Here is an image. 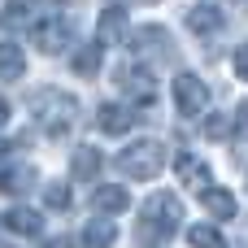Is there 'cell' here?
I'll list each match as a JSON object with an SVG mask.
<instances>
[{"instance_id":"21","label":"cell","mask_w":248,"mask_h":248,"mask_svg":"<svg viewBox=\"0 0 248 248\" xmlns=\"http://www.w3.org/2000/svg\"><path fill=\"white\" fill-rule=\"evenodd\" d=\"M26 17H31V4H22V0H9V4L0 9V26H4V31H17Z\"/></svg>"},{"instance_id":"5","label":"cell","mask_w":248,"mask_h":248,"mask_svg":"<svg viewBox=\"0 0 248 248\" xmlns=\"http://www.w3.org/2000/svg\"><path fill=\"white\" fill-rule=\"evenodd\" d=\"M222 22H227V13H222V4H218V0H196V4L187 9V31H192V35H201V39L218 35V31H222Z\"/></svg>"},{"instance_id":"15","label":"cell","mask_w":248,"mask_h":248,"mask_svg":"<svg viewBox=\"0 0 248 248\" xmlns=\"http://www.w3.org/2000/svg\"><path fill=\"white\" fill-rule=\"evenodd\" d=\"M135 48L140 52H161V57H170L174 48H170V35H166V26H144V31H135Z\"/></svg>"},{"instance_id":"25","label":"cell","mask_w":248,"mask_h":248,"mask_svg":"<svg viewBox=\"0 0 248 248\" xmlns=\"http://www.w3.org/2000/svg\"><path fill=\"white\" fill-rule=\"evenodd\" d=\"M248 135V105H240L235 109V140H244Z\"/></svg>"},{"instance_id":"28","label":"cell","mask_w":248,"mask_h":248,"mask_svg":"<svg viewBox=\"0 0 248 248\" xmlns=\"http://www.w3.org/2000/svg\"><path fill=\"white\" fill-rule=\"evenodd\" d=\"M4 153H9V144H4V140H0V161H4Z\"/></svg>"},{"instance_id":"19","label":"cell","mask_w":248,"mask_h":248,"mask_svg":"<svg viewBox=\"0 0 248 248\" xmlns=\"http://www.w3.org/2000/svg\"><path fill=\"white\" fill-rule=\"evenodd\" d=\"M0 74L4 78H22L26 74V57L17 44H0Z\"/></svg>"},{"instance_id":"2","label":"cell","mask_w":248,"mask_h":248,"mask_svg":"<svg viewBox=\"0 0 248 248\" xmlns=\"http://www.w3.org/2000/svg\"><path fill=\"white\" fill-rule=\"evenodd\" d=\"M31 109L39 113V122L48 126V135H65V131L74 126V118H78V100L65 96V92H57V87L31 92Z\"/></svg>"},{"instance_id":"9","label":"cell","mask_w":248,"mask_h":248,"mask_svg":"<svg viewBox=\"0 0 248 248\" xmlns=\"http://www.w3.org/2000/svg\"><path fill=\"white\" fill-rule=\"evenodd\" d=\"M96 126H100L105 135H126V131L135 126V113H131L126 105H113V100H109V105L96 109Z\"/></svg>"},{"instance_id":"4","label":"cell","mask_w":248,"mask_h":248,"mask_svg":"<svg viewBox=\"0 0 248 248\" xmlns=\"http://www.w3.org/2000/svg\"><path fill=\"white\" fill-rule=\"evenodd\" d=\"M174 105H179V113H187V118L205 113V105H209V87H205V78L192 74V70H183V74L174 78Z\"/></svg>"},{"instance_id":"17","label":"cell","mask_w":248,"mask_h":248,"mask_svg":"<svg viewBox=\"0 0 248 248\" xmlns=\"http://www.w3.org/2000/svg\"><path fill=\"white\" fill-rule=\"evenodd\" d=\"M174 170H179V179L183 183H209V166L201 161V157H174Z\"/></svg>"},{"instance_id":"3","label":"cell","mask_w":248,"mask_h":248,"mask_svg":"<svg viewBox=\"0 0 248 248\" xmlns=\"http://www.w3.org/2000/svg\"><path fill=\"white\" fill-rule=\"evenodd\" d=\"M118 170L126 174V179H157L161 170H166V144L161 140H140V144H131V148H122V157H118Z\"/></svg>"},{"instance_id":"23","label":"cell","mask_w":248,"mask_h":248,"mask_svg":"<svg viewBox=\"0 0 248 248\" xmlns=\"http://www.w3.org/2000/svg\"><path fill=\"white\" fill-rule=\"evenodd\" d=\"M205 135H209V140H227V135H231V122H227V118H209V122H205Z\"/></svg>"},{"instance_id":"18","label":"cell","mask_w":248,"mask_h":248,"mask_svg":"<svg viewBox=\"0 0 248 248\" xmlns=\"http://www.w3.org/2000/svg\"><path fill=\"white\" fill-rule=\"evenodd\" d=\"M31 183H35V166H17V170H4L0 174V192H9V196L26 192Z\"/></svg>"},{"instance_id":"24","label":"cell","mask_w":248,"mask_h":248,"mask_svg":"<svg viewBox=\"0 0 248 248\" xmlns=\"http://www.w3.org/2000/svg\"><path fill=\"white\" fill-rule=\"evenodd\" d=\"M231 65H235V78H244V83H248V44L235 48V61H231Z\"/></svg>"},{"instance_id":"11","label":"cell","mask_w":248,"mask_h":248,"mask_svg":"<svg viewBox=\"0 0 248 248\" xmlns=\"http://www.w3.org/2000/svg\"><path fill=\"white\" fill-rule=\"evenodd\" d=\"M113 240H118V222L109 214H100V218H92L83 227V248H109Z\"/></svg>"},{"instance_id":"1","label":"cell","mask_w":248,"mask_h":248,"mask_svg":"<svg viewBox=\"0 0 248 248\" xmlns=\"http://www.w3.org/2000/svg\"><path fill=\"white\" fill-rule=\"evenodd\" d=\"M179 218H183V209H179V196H170V192H157V196H148V205H144V227H140V240L148 244H161V240H170L174 231H179Z\"/></svg>"},{"instance_id":"14","label":"cell","mask_w":248,"mask_h":248,"mask_svg":"<svg viewBox=\"0 0 248 248\" xmlns=\"http://www.w3.org/2000/svg\"><path fill=\"white\" fill-rule=\"evenodd\" d=\"M201 205H205L214 218H222V222L235 218V196H231L227 187H205V192H201Z\"/></svg>"},{"instance_id":"8","label":"cell","mask_w":248,"mask_h":248,"mask_svg":"<svg viewBox=\"0 0 248 248\" xmlns=\"http://www.w3.org/2000/svg\"><path fill=\"white\" fill-rule=\"evenodd\" d=\"M96 39L109 48V44H122L126 39V9L118 4H105L100 9V22H96Z\"/></svg>"},{"instance_id":"27","label":"cell","mask_w":248,"mask_h":248,"mask_svg":"<svg viewBox=\"0 0 248 248\" xmlns=\"http://www.w3.org/2000/svg\"><path fill=\"white\" fill-rule=\"evenodd\" d=\"M4 122H9V105L0 100V126H4Z\"/></svg>"},{"instance_id":"16","label":"cell","mask_w":248,"mask_h":248,"mask_svg":"<svg viewBox=\"0 0 248 248\" xmlns=\"http://www.w3.org/2000/svg\"><path fill=\"white\" fill-rule=\"evenodd\" d=\"M70 170H74V179H83V183H92V179L100 174V153L83 144V148L74 153V161H70Z\"/></svg>"},{"instance_id":"6","label":"cell","mask_w":248,"mask_h":248,"mask_svg":"<svg viewBox=\"0 0 248 248\" xmlns=\"http://www.w3.org/2000/svg\"><path fill=\"white\" fill-rule=\"evenodd\" d=\"M31 39H35V48H39V52L57 57V52H65V44H70V26H65L57 13H48V22H39Z\"/></svg>"},{"instance_id":"12","label":"cell","mask_w":248,"mask_h":248,"mask_svg":"<svg viewBox=\"0 0 248 248\" xmlns=\"http://www.w3.org/2000/svg\"><path fill=\"white\" fill-rule=\"evenodd\" d=\"M0 227L13 231V235H39V214L17 205V209H4V214H0Z\"/></svg>"},{"instance_id":"22","label":"cell","mask_w":248,"mask_h":248,"mask_svg":"<svg viewBox=\"0 0 248 248\" xmlns=\"http://www.w3.org/2000/svg\"><path fill=\"white\" fill-rule=\"evenodd\" d=\"M44 201H48V209H70V183H48Z\"/></svg>"},{"instance_id":"20","label":"cell","mask_w":248,"mask_h":248,"mask_svg":"<svg viewBox=\"0 0 248 248\" xmlns=\"http://www.w3.org/2000/svg\"><path fill=\"white\" fill-rule=\"evenodd\" d=\"M187 244L192 248H227V240H222V231H214V227H192V231H187Z\"/></svg>"},{"instance_id":"13","label":"cell","mask_w":248,"mask_h":248,"mask_svg":"<svg viewBox=\"0 0 248 248\" xmlns=\"http://www.w3.org/2000/svg\"><path fill=\"white\" fill-rule=\"evenodd\" d=\"M100 52H105V44H100V39H96V44H83V48L70 57L74 74H83V78H96V74H100Z\"/></svg>"},{"instance_id":"26","label":"cell","mask_w":248,"mask_h":248,"mask_svg":"<svg viewBox=\"0 0 248 248\" xmlns=\"http://www.w3.org/2000/svg\"><path fill=\"white\" fill-rule=\"evenodd\" d=\"M44 248H74V240H65V235H57V240H48Z\"/></svg>"},{"instance_id":"7","label":"cell","mask_w":248,"mask_h":248,"mask_svg":"<svg viewBox=\"0 0 248 248\" xmlns=\"http://www.w3.org/2000/svg\"><path fill=\"white\" fill-rule=\"evenodd\" d=\"M118 78H122V92H126V96H135L140 105H153V100H157V83H153V70H144V65H126Z\"/></svg>"},{"instance_id":"10","label":"cell","mask_w":248,"mask_h":248,"mask_svg":"<svg viewBox=\"0 0 248 248\" xmlns=\"http://www.w3.org/2000/svg\"><path fill=\"white\" fill-rule=\"evenodd\" d=\"M92 205H96V214L118 218V214H126V209H131V192H126V187H118V183H105V187H96Z\"/></svg>"}]
</instances>
